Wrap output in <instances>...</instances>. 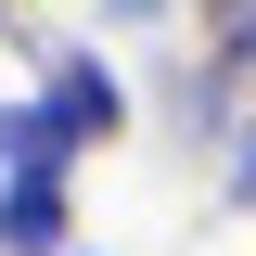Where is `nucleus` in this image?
<instances>
[{"label":"nucleus","instance_id":"7ed1b4c3","mask_svg":"<svg viewBox=\"0 0 256 256\" xmlns=\"http://www.w3.org/2000/svg\"><path fill=\"white\" fill-rule=\"evenodd\" d=\"M0 256H77V180H0Z\"/></svg>","mask_w":256,"mask_h":256},{"label":"nucleus","instance_id":"f257e3e1","mask_svg":"<svg viewBox=\"0 0 256 256\" xmlns=\"http://www.w3.org/2000/svg\"><path fill=\"white\" fill-rule=\"evenodd\" d=\"M166 90H180L192 141H230L256 116V0H192L166 26Z\"/></svg>","mask_w":256,"mask_h":256},{"label":"nucleus","instance_id":"39448f33","mask_svg":"<svg viewBox=\"0 0 256 256\" xmlns=\"http://www.w3.org/2000/svg\"><path fill=\"white\" fill-rule=\"evenodd\" d=\"M218 218H256V116L218 141Z\"/></svg>","mask_w":256,"mask_h":256},{"label":"nucleus","instance_id":"f03ea898","mask_svg":"<svg viewBox=\"0 0 256 256\" xmlns=\"http://www.w3.org/2000/svg\"><path fill=\"white\" fill-rule=\"evenodd\" d=\"M26 90L52 102V128L77 141V166L116 154L128 128H141V90L116 77V52H102V38H38V77H26Z\"/></svg>","mask_w":256,"mask_h":256},{"label":"nucleus","instance_id":"0eeeda50","mask_svg":"<svg viewBox=\"0 0 256 256\" xmlns=\"http://www.w3.org/2000/svg\"><path fill=\"white\" fill-rule=\"evenodd\" d=\"M77 256H116V244H77Z\"/></svg>","mask_w":256,"mask_h":256},{"label":"nucleus","instance_id":"20e7f679","mask_svg":"<svg viewBox=\"0 0 256 256\" xmlns=\"http://www.w3.org/2000/svg\"><path fill=\"white\" fill-rule=\"evenodd\" d=\"M0 180H77V141L52 128V102H38V90L0 102Z\"/></svg>","mask_w":256,"mask_h":256},{"label":"nucleus","instance_id":"423d86ee","mask_svg":"<svg viewBox=\"0 0 256 256\" xmlns=\"http://www.w3.org/2000/svg\"><path fill=\"white\" fill-rule=\"evenodd\" d=\"M90 13H102V26H128V38H166L192 0H90Z\"/></svg>","mask_w":256,"mask_h":256}]
</instances>
